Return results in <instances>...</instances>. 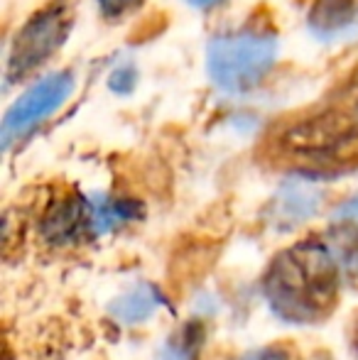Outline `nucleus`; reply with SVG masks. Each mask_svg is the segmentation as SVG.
Segmentation results:
<instances>
[{
    "label": "nucleus",
    "instance_id": "obj_1",
    "mask_svg": "<svg viewBox=\"0 0 358 360\" xmlns=\"http://www.w3.org/2000/svg\"><path fill=\"white\" fill-rule=\"evenodd\" d=\"M341 270L326 238H305L272 257L263 277L270 311L287 323H319L339 304Z\"/></svg>",
    "mask_w": 358,
    "mask_h": 360
},
{
    "label": "nucleus",
    "instance_id": "obj_2",
    "mask_svg": "<svg viewBox=\"0 0 358 360\" xmlns=\"http://www.w3.org/2000/svg\"><path fill=\"white\" fill-rule=\"evenodd\" d=\"M272 150L277 160L305 174H336L358 167V79L334 103L282 128Z\"/></svg>",
    "mask_w": 358,
    "mask_h": 360
},
{
    "label": "nucleus",
    "instance_id": "obj_3",
    "mask_svg": "<svg viewBox=\"0 0 358 360\" xmlns=\"http://www.w3.org/2000/svg\"><path fill=\"white\" fill-rule=\"evenodd\" d=\"M277 59V34L265 25H245L211 39L206 67L211 81L229 94H248L270 74Z\"/></svg>",
    "mask_w": 358,
    "mask_h": 360
},
{
    "label": "nucleus",
    "instance_id": "obj_4",
    "mask_svg": "<svg viewBox=\"0 0 358 360\" xmlns=\"http://www.w3.org/2000/svg\"><path fill=\"white\" fill-rule=\"evenodd\" d=\"M140 216V206L130 199L106 194H69L57 199L42 216V238L49 245L67 248L96 240Z\"/></svg>",
    "mask_w": 358,
    "mask_h": 360
},
{
    "label": "nucleus",
    "instance_id": "obj_5",
    "mask_svg": "<svg viewBox=\"0 0 358 360\" xmlns=\"http://www.w3.org/2000/svg\"><path fill=\"white\" fill-rule=\"evenodd\" d=\"M74 25L69 0H52L32 15L13 39L8 54V81H18L42 67L64 42Z\"/></svg>",
    "mask_w": 358,
    "mask_h": 360
},
{
    "label": "nucleus",
    "instance_id": "obj_6",
    "mask_svg": "<svg viewBox=\"0 0 358 360\" xmlns=\"http://www.w3.org/2000/svg\"><path fill=\"white\" fill-rule=\"evenodd\" d=\"M74 91L72 74H52L47 79L37 81L32 89H27L13 105L8 108L3 120V147H10L13 140L23 138L25 133L47 120L57 108H62Z\"/></svg>",
    "mask_w": 358,
    "mask_h": 360
},
{
    "label": "nucleus",
    "instance_id": "obj_7",
    "mask_svg": "<svg viewBox=\"0 0 358 360\" xmlns=\"http://www.w3.org/2000/svg\"><path fill=\"white\" fill-rule=\"evenodd\" d=\"M321 204V194L317 189L307 184H285L277 194L275 204H272V218H275V226L282 228H292L297 223H302L305 218H309L312 214H317Z\"/></svg>",
    "mask_w": 358,
    "mask_h": 360
},
{
    "label": "nucleus",
    "instance_id": "obj_8",
    "mask_svg": "<svg viewBox=\"0 0 358 360\" xmlns=\"http://www.w3.org/2000/svg\"><path fill=\"white\" fill-rule=\"evenodd\" d=\"M165 304H167V299L160 294V289L143 282V285H135L125 294H120V297L110 304V314H113L120 323H138V321L150 319L158 309H162Z\"/></svg>",
    "mask_w": 358,
    "mask_h": 360
},
{
    "label": "nucleus",
    "instance_id": "obj_9",
    "mask_svg": "<svg viewBox=\"0 0 358 360\" xmlns=\"http://www.w3.org/2000/svg\"><path fill=\"white\" fill-rule=\"evenodd\" d=\"M358 18L356 0H314L309 8V27L319 37H336Z\"/></svg>",
    "mask_w": 358,
    "mask_h": 360
},
{
    "label": "nucleus",
    "instance_id": "obj_10",
    "mask_svg": "<svg viewBox=\"0 0 358 360\" xmlns=\"http://www.w3.org/2000/svg\"><path fill=\"white\" fill-rule=\"evenodd\" d=\"M326 243L334 250L341 270L358 275V223H344L326 233Z\"/></svg>",
    "mask_w": 358,
    "mask_h": 360
},
{
    "label": "nucleus",
    "instance_id": "obj_11",
    "mask_svg": "<svg viewBox=\"0 0 358 360\" xmlns=\"http://www.w3.org/2000/svg\"><path fill=\"white\" fill-rule=\"evenodd\" d=\"M204 343V326L199 321L184 323L165 348L162 360H194Z\"/></svg>",
    "mask_w": 358,
    "mask_h": 360
},
{
    "label": "nucleus",
    "instance_id": "obj_12",
    "mask_svg": "<svg viewBox=\"0 0 358 360\" xmlns=\"http://www.w3.org/2000/svg\"><path fill=\"white\" fill-rule=\"evenodd\" d=\"M143 5V0H98L101 13L108 20H120L125 15H130L133 10H138Z\"/></svg>",
    "mask_w": 358,
    "mask_h": 360
},
{
    "label": "nucleus",
    "instance_id": "obj_13",
    "mask_svg": "<svg viewBox=\"0 0 358 360\" xmlns=\"http://www.w3.org/2000/svg\"><path fill=\"white\" fill-rule=\"evenodd\" d=\"M236 360H295V356H292V351L287 346L277 343V346H265L258 348V351H250Z\"/></svg>",
    "mask_w": 358,
    "mask_h": 360
},
{
    "label": "nucleus",
    "instance_id": "obj_14",
    "mask_svg": "<svg viewBox=\"0 0 358 360\" xmlns=\"http://www.w3.org/2000/svg\"><path fill=\"white\" fill-rule=\"evenodd\" d=\"M108 84H110V89H113L115 94H130V91H133V86H135V72L130 67L115 69Z\"/></svg>",
    "mask_w": 358,
    "mask_h": 360
},
{
    "label": "nucleus",
    "instance_id": "obj_15",
    "mask_svg": "<svg viewBox=\"0 0 358 360\" xmlns=\"http://www.w3.org/2000/svg\"><path fill=\"white\" fill-rule=\"evenodd\" d=\"M339 218H344V221H349V223H358V196L349 199L344 206H341Z\"/></svg>",
    "mask_w": 358,
    "mask_h": 360
},
{
    "label": "nucleus",
    "instance_id": "obj_16",
    "mask_svg": "<svg viewBox=\"0 0 358 360\" xmlns=\"http://www.w3.org/2000/svg\"><path fill=\"white\" fill-rule=\"evenodd\" d=\"M351 348H354L356 356H358V314H356L354 323H351Z\"/></svg>",
    "mask_w": 358,
    "mask_h": 360
},
{
    "label": "nucleus",
    "instance_id": "obj_17",
    "mask_svg": "<svg viewBox=\"0 0 358 360\" xmlns=\"http://www.w3.org/2000/svg\"><path fill=\"white\" fill-rule=\"evenodd\" d=\"M189 5H194V8H211V5L221 3V0H186Z\"/></svg>",
    "mask_w": 358,
    "mask_h": 360
},
{
    "label": "nucleus",
    "instance_id": "obj_18",
    "mask_svg": "<svg viewBox=\"0 0 358 360\" xmlns=\"http://www.w3.org/2000/svg\"><path fill=\"white\" fill-rule=\"evenodd\" d=\"M309 360H331V358L326 356V353H317V356H312Z\"/></svg>",
    "mask_w": 358,
    "mask_h": 360
}]
</instances>
